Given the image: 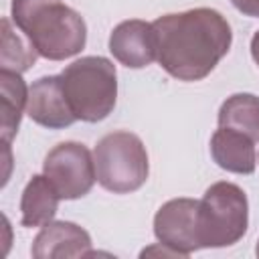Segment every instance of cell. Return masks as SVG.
Here are the masks:
<instances>
[{
	"label": "cell",
	"mask_w": 259,
	"mask_h": 259,
	"mask_svg": "<svg viewBox=\"0 0 259 259\" xmlns=\"http://www.w3.org/2000/svg\"><path fill=\"white\" fill-rule=\"evenodd\" d=\"M156 59L178 81H200L210 75L233 45L229 20L214 8L170 12L152 22Z\"/></svg>",
	"instance_id": "6da1fadb"
},
{
	"label": "cell",
	"mask_w": 259,
	"mask_h": 259,
	"mask_svg": "<svg viewBox=\"0 0 259 259\" xmlns=\"http://www.w3.org/2000/svg\"><path fill=\"white\" fill-rule=\"evenodd\" d=\"M10 18L42 59L65 61L85 49V20L61 0H12Z\"/></svg>",
	"instance_id": "7a4b0ae2"
},
{
	"label": "cell",
	"mask_w": 259,
	"mask_h": 259,
	"mask_svg": "<svg viewBox=\"0 0 259 259\" xmlns=\"http://www.w3.org/2000/svg\"><path fill=\"white\" fill-rule=\"evenodd\" d=\"M61 85L73 115L87 123L105 119L117 101L115 65L99 55L81 57L61 71Z\"/></svg>",
	"instance_id": "3957f363"
},
{
	"label": "cell",
	"mask_w": 259,
	"mask_h": 259,
	"mask_svg": "<svg viewBox=\"0 0 259 259\" xmlns=\"http://www.w3.org/2000/svg\"><path fill=\"white\" fill-rule=\"evenodd\" d=\"M249 227V202L241 186L221 180L206 188L198 200V243L200 249L231 247L243 239Z\"/></svg>",
	"instance_id": "277c9868"
},
{
	"label": "cell",
	"mask_w": 259,
	"mask_h": 259,
	"mask_svg": "<svg viewBox=\"0 0 259 259\" xmlns=\"http://www.w3.org/2000/svg\"><path fill=\"white\" fill-rule=\"evenodd\" d=\"M93 162L97 182L113 194H127L142 188L150 174L144 142L125 130L105 134L93 150Z\"/></svg>",
	"instance_id": "5b68a950"
},
{
	"label": "cell",
	"mask_w": 259,
	"mask_h": 259,
	"mask_svg": "<svg viewBox=\"0 0 259 259\" xmlns=\"http://www.w3.org/2000/svg\"><path fill=\"white\" fill-rule=\"evenodd\" d=\"M42 174L63 200L83 198L97 180L93 156L79 142H61L49 150L42 162Z\"/></svg>",
	"instance_id": "8992f818"
},
{
	"label": "cell",
	"mask_w": 259,
	"mask_h": 259,
	"mask_svg": "<svg viewBox=\"0 0 259 259\" xmlns=\"http://www.w3.org/2000/svg\"><path fill=\"white\" fill-rule=\"evenodd\" d=\"M198 200L172 198L164 202L154 217V235L158 243L170 247L178 257H190L200 249L198 243Z\"/></svg>",
	"instance_id": "52a82bcc"
},
{
	"label": "cell",
	"mask_w": 259,
	"mask_h": 259,
	"mask_svg": "<svg viewBox=\"0 0 259 259\" xmlns=\"http://www.w3.org/2000/svg\"><path fill=\"white\" fill-rule=\"evenodd\" d=\"M109 53L127 69H144L156 61V30L152 22L132 18L109 34Z\"/></svg>",
	"instance_id": "ba28073f"
},
{
	"label": "cell",
	"mask_w": 259,
	"mask_h": 259,
	"mask_svg": "<svg viewBox=\"0 0 259 259\" xmlns=\"http://www.w3.org/2000/svg\"><path fill=\"white\" fill-rule=\"evenodd\" d=\"M26 115L47 130H65L77 121L65 99L59 75L40 77L28 87Z\"/></svg>",
	"instance_id": "9c48e42d"
},
{
	"label": "cell",
	"mask_w": 259,
	"mask_h": 259,
	"mask_svg": "<svg viewBox=\"0 0 259 259\" xmlns=\"http://www.w3.org/2000/svg\"><path fill=\"white\" fill-rule=\"evenodd\" d=\"M91 251L89 233L71 221H51L34 237L30 255L34 259H73L87 257Z\"/></svg>",
	"instance_id": "30bf717a"
},
{
	"label": "cell",
	"mask_w": 259,
	"mask_h": 259,
	"mask_svg": "<svg viewBox=\"0 0 259 259\" xmlns=\"http://www.w3.org/2000/svg\"><path fill=\"white\" fill-rule=\"evenodd\" d=\"M210 156L219 168L233 174H253L257 166L255 142L229 127H219L210 138Z\"/></svg>",
	"instance_id": "8fae6325"
},
{
	"label": "cell",
	"mask_w": 259,
	"mask_h": 259,
	"mask_svg": "<svg viewBox=\"0 0 259 259\" xmlns=\"http://www.w3.org/2000/svg\"><path fill=\"white\" fill-rule=\"evenodd\" d=\"M0 99H2V117H0V134L2 144H10L20 127L22 113H26L28 103V87L22 79V73L0 69Z\"/></svg>",
	"instance_id": "7c38bea8"
},
{
	"label": "cell",
	"mask_w": 259,
	"mask_h": 259,
	"mask_svg": "<svg viewBox=\"0 0 259 259\" xmlns=\"http://www.w3.org/2000/svg\"><path fill=\"white\" fill-rule=\"evenodd\" d=\"M61 196L57 194L55 186L42 174H36L28 180L22 190L20 198V212H22V227H42L51 223L59 210Z\"/></svg>",
	"instance_id": "4fadbf2b"
},
{
	"label": "cell",
	"mask_w": 259,
	"mask_h": 259,
	"mask_svg": "<svg viewBox=\"0 0 259 259\" xmlns=\"http://www.w3.org/2000/svg\"><path fill=\"white\" fill-rule=\"evenodd\" d=\"M219 127L237 130L259 142V97L253 93H235L219 109Z\"/></svg>",
	"instance_id": "5bb4252c"
},
{
	"label": "cell",
	"mask_w": 259,
	"mask_h": 259,
	"mask_svg": "<svg viewBox=\"0 0 259 259\" xmlns=\"http://www.w3.org/2000/svg\"><path fill=\"white\" fill-rule=\"evenodd\" d=\"M2 47H0V69L24 73L28 71L36 59L40 57L34 45L20 32V28L12 22V18L4 16L2 22Z\"/></svg>",
	"instance_id": "9a60e30c"
},
{
	"label": "cell",
	"mask_w": 259,
	"mask_h": 259,
	"mask_svg": "<svg viewBox=\"0 0 259 259\" xmlns=\"http://www.w3.org/2000/svg\"><path fill=\"white\" fill-rule=\"evenodd\" d=\"M231 4L245 16L259 18V0H231Z\"/></svg>",
	"instance_id": "2e32d148"
},
{
	"label": "cell",
	"mask_w": 259,
	"mask_h": 259,
	"mask_svg": "<svg viewBox=\"0 0 259 259\" xmlns=\"http://www.w3.org/2000/svg\"><path fill=\"white\" fill-rule=\"evenodd\" d=\"M251 57H253V61L257 63V67H259V30L253 34V38H251Z\"/></svg>",
	"instance_id": "e0dca14e"
},
{
	"label": "cell",
	"mask_w": 259,
	"mask_h": 259,
	"mask_svg": "<svg viewBox=\"0 0 259 259\" xmlns=\"http://www.w3.org/2000/svg\"><path fill=\"white\" fill-rule=\"evenodd\" d=\"M255 255L259 257V241H257V247H255Z\"/></svg>",
	"instance_id": "ac0fdd59"
}]
</instances>
